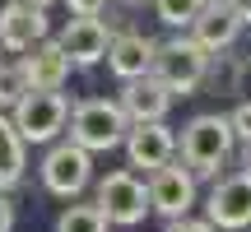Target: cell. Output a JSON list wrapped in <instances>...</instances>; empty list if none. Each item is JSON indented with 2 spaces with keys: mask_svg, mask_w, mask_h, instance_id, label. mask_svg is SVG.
Returning a JSON list of instances; mask_svg holds the SVG:
<instances>
[{
  "mask_svg": "<svg viewBox=\"0 0 251 232\" xmlns=\"http://www.w3.org/2000/svg\"><path fill=\"white\" fill-rule=\"evenodd\" d=\"M98 209H102L107 223L135 228V223H144V214H149V190H144V181L135 177L130 167L107 172V177L98 181Z\"/></svg>",
  "mask_w": 251,
  "mask_h": 232,
  "instance_id": "cell-5",
  "label": "cell"
},
{
  "mask_svg": "<svg viewBox=\"0 0 251 232\" xmlns=\"http://www.w3.org/2000/svg\"><path fill=\"white\" fill-rule=\"evenodd\" d=\"M56 42H61V51L70 56V65L89 70V65H98L102 56H107V42H112V37H107V23H102L98 14H75Z\"/></svg>",
  "mask_w": 251,
  "mask_h": 232,
  "instance_id": "cell-9",
  "label": "cell"
},
{
  "mask_svg": "<svg viewBox=\"0 0 251 232\" xmlns=\"http://www.w3.org/2000/svg\"><path fill=\"white\" fill-rule=\"evenodd\" d=\"M242 23H247V14L237 9V0H209V5L200 9V19L191 23V37H196L205 51H224V46L237 42Z\"/></svg>",
  "mask_w": 251,
  "mask_h": 232,
  "instance_id": "cell-10",
  "label": "cell"
},
{
  "mask_svg": "<svg viewBox=\"0 0 251 232\" xmlns=\"http://www.w3.org/2000/svg\"><path fill=\"white\" fill-rule=\"evenodd\" d=\"M65 5H70V14H102L107 0H65Z\"/></svg>",
  "mask_w": 251,
  "mask_h": 232,
  "instance_id": "cell-22",
  "label": "cell"
},
{
  "mask_svg": "<svg viewBox=\"0 0 251 232\" xmlns=\"http://www.w3.org/2000/svg\"><path fill=\"white\" fill-rule=\"evenodd\" d=\"M33 56H24V74H28V89H61L65 79H70V56L61 51V42H51V37H42V42L28 46Z\"/></svg>",
  "mask_w": 251,
  "mask_h": 232,
  "instance_id": "cell-14",
  "label": "cell"
},
{
  "mask_svg": "<svg viewBox=\"0 0 251 232\" xmlns=\"http://www.w3.org/2000/svg\"><path fill=\"white\" fill-rule=\"evenodd\" d=\"M89 181H93V158H89V149H79L75 139L51 144V149H47V158H42V186L51 190V195L75 200Z\"/></svg>",
  "mask_w": 251,
  "mask_h": 232,
  "instance_id": "cell-6",
  "label": "cell"
},
{
  "mask_svg": "<svg viewBox=\"0 0 251 232\" xmlns=\"http://www.w3.org/2000/svg\"><path fill=\"white\" fill-rule=\"evenodd\" d=\"M126 158H130V167H163V162H172V149H177V139H172V130L163 121H135L130 130H126Z\"/></svg>",
  "mask_w": 251,
  "mask_h": 232,
  "instance_id": "cell-11",
  "label": "cell"
},
{
  "mask_svg": "<svg viewBox=\"0 0 251 232\" xmlns=\"http://www.w3.org/2000/svg\"><path fill=\"white\" fill-rule=\"evenodd\" d=\"M24 167H28V144L19 139L14 121L0 112V190L14 186V181L24 177Z\"/></svg>",
  "mask_w": 251,
  "mask_h": 232,
  "instance_id": "cell-16",
  "label": "cell"
},
{
  "mask_svg": "<svg viewBox=\"0 0 251 232\" xmlns=\"http://www.w3.org/2000/svg\"><path fill=\"white\" fill-rule=\"evenodd\" d=\"M209 70V51L196 42V37H172V42H153V61L149 74L158 84H168V93H196L200 79Z\"/></svg>",
  "mask_w": 251,
  "mask_h": 232,
  "instance_id": "cell-2",
  "label": "cell"
},
{
  "mask_svg": "<svg viewBox=\"0 0 251 232\" xmlns=\"http://www.w3.org/2000/svg\"><path fill=\"white\" fill-rule=\"evenodd\" d=\"M56 232H107V218L98 205H70L56 218Z\"/></svg>",
  "mask_w": 251,
  "mask_h": 232,
  "instance_id": "cell-17",
  "label": "cell"
},
{
  "mask_svg": "<svg viewBox=\"0 0 251 232\" xmlns=\"http://www.w3.org/2000/svg\"><path fill=\"white\" fill-rule=\"evenodd\" d=\"M242 144H247V149H242V167L251 172V139H242Z\"/></svg>",
  "mask_w": 251,
  "mask_h": 232,
  "instance_id": "cell-24",
  "label": "cell"
},
{
  "mask_svg": "<svg viewBox=\"0 0 251 232\" xmlns=\"http://www.w3.org/2000/svg\"><path fill=\"white\" fill-rule=\"evenodd\" d=\"M205 218L214 228H224V232H242L251 228V172H233V177H224L214 190H209V200H205Z\"/></svg>",
  "mask_w": 251,
  "mask_h": 232,
  "instance_id": "cell-7",
  "label": "cell"
},
{
  "mask_svg": "<svg viewBox=\"0 0 251 232\" xmlns=\"http://www.w3.org/2000/svg\"><path fill=\"white\" fill-rule=\"evenodd\" d=\"M42 37H47V9H33L24 0H9L0 9V46L5 51H28Z\"/></svg>",
  "mask_w": 251,
  "mask_h": 232,
  "instance_id": "cell-12",
  "label": "cell"
},
{
  "mask_svg": "<svg viewBox=\"0 0 251 232\" xmlns=\"http://www.w3.org/2000/svg\"><path fill=\"white\" fill-rule=\"evenodd\" d=\"M237 149V135L228 125V116H191L186 130H181V162H186L191 177H214Z\"/></svg>",
  "mask_w": 251,
  "mask_h": 232,
  "instance_id": "cell-1",
  "label": "cell"
},
{
  "mask_svg": "<svg viewBox=\"0 0 251 232\" xmlns=\"http://www.w3.org/2000/svg\"><path fill=\"white\" fill-rule=\"evenodd\" d=\"M24 93H28V74H24V65H0V112L14 107Z\"/></svg>",
  "mask_w": 251,
  "mask_h": 232,
  "instance_id": "cell-19",
  "label": "cell"
},
{
  "mask_svg": "<svg viewBox=\"0 0 251 232\" xmlns=\"http://www.w3.org/2000/svg\"><path fill=\"white\" fill-rule=\"evenodd\" d=\"M149 61H153V37H144V33H117L107 42V65L117 79L149 74Z\"/></svg>",
  "mask_w": 251,
  "mask_h": 232,
  "instance_id": "cell-15",
  "label": "cell"
},
{
  "mask_svg": "<svg viewBox=\"0 0 251 232\" xmlns=\"http://www.w3.org/2000/svg\"><path fill=\"white\" fill-rule=\"evenodd\" d=\"M9 112H14L9 121H14V130H19L24 144H51L56 135L65 130L70 102L61 98V89H28Z\"/></svg>",
  "mask_w": 251,
  "mask_h": 232,
  "instance_id": "cell-4",
  "label": "cell"
},
{
  "mask_svg": "<svg viewBox=\"0 0 251 232\" xmlns=\"http://www.w3.org/2000/svg\"><path fill=\"white\" fill-rule=\"evenodd\" d=\"M153 5H158V19L168 28H191L209 0H153Z\"/></svg>",
  "mask_w": 251,
  "mask_h": 232,
  "instance_id": "cell-18",
  "label": "cell"
},
{
  "mask_svg": "<svg viewBox=\"0 0 251 232\" xmlns=\"http://www.w3.org/2000/svg\"><path fill=\"white\" fill-rule=\"evenodd\" d=\"M168 232H219L209 218H191V214H181V218H168Z\"/></svg>",
  "mask_w": 251,
  "mask_h": 232,
  "instance_id": "cell-20",
  "label": "cell"
},
{
  "mask_svg": "<svg viewBox=\"0 0 251 232\" xmlns=\"http://www.w3.org/2000/svg\"><path fill=\"white\" fill-rule=\"evenodd\" d=\"M0 51H5V46H0Z\"/></svg>",
  "mask_w": 251,
  "mask_h": 232,
  "instance_id": "cell-26",
  "label": "cell"
},
{
  "mask_svg": "<svg viewBox=\"0 0 251 232\" xmlns=\"http://www.w3.org/2000/svg\"><path fill=\"white\" fill-rule=\"evenodd\" d=\"M228 125H233V135H237V139H251V102H242V107L228 116Z\"/></svg>",
  "mask_w": 251,
  "mask_h": 232,
  "instance_id": "cell-21",
  "label": "cell"
},
{
  "mask_svg": "<svg viewBox=\"0 0 251 232\" xmlns=\"http://www.w3.org/2000/svg\"><path fill=\"white\" fill-rule=\"evenodd\" d=\"M149 209L163 218H181L191 214V205H196V177H191L186 167H172V162H163V167L149 172Z\"/></svg>",
  "mask_w": 251,
  "mask_h": 232,
  "instance_id": "cell-8",
  "label": "cell"
},
{
  "mask_svg": "<svg viewBox=\"0 0 251 232\" xmlns=\"http://www.w3.org/2000/svg\"><path fill=\"white\" fill-rule=\"evenodd\" d=\"M0 232H14V205L0 195Z\"/></svg>",
  "mask_w": 251,
  "mask_h": 232,
  "instance_id": "cell-23",
  "label": "cell"
},
{
  "mask_svg": "<svg viewBox=\"0 0 251 232\" xmlns=\"http://www.w3.org/2000/svg\"><path fill=\"white\" fill-rule=\"evenodd\" d=\"M168 107H172L168 84H158L153 74H135V79H126V89H121L126 121H163Z\"/></svg>",
  "mask_w": 251,
  "mask_h": 232,
  "instance_id": "cell-13",
  "label": "cell"
},
{
  "mask_svg": "<svg viewBox=\"0 0 251 232\" xmlns=\"http://www.w3.org/2000/svg\"><path fill=\"white\" fill-rule=\"evenodd\" d=\"M65 121H70V139L79 144V149H89V153L117 149V144L126 139V130H130L121 102H107V98H84Z\"/></svg>",
  "mask_w": 251,
  "mask_h": 232,
  "instance_id": "cell-3",
  "label": "cell"
},
{
  "mask_svg": "<svg viewBox=\"0 0 251 232\" xmlns=\"http://www.w3.org/2000/svg\"><path fill=\"white\" fill-rule=\"evenodd\" d=\"M24 5H33V9H47V5H56V0H24Z\"/></svg>",
  "mask_w": 251,
  "mask_h": 232,
  "instance_id": "cell-25",
  "label": "cell"
}]
</instances>
